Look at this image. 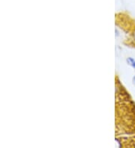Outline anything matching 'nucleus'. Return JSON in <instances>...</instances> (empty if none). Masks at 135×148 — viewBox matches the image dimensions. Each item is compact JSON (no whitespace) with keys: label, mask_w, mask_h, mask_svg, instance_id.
I'll return each instance as SVG.
<instances>
[{"label":"nucleus","mask_w":135,"mask_h":148,"mask_svg":"<svg viewBox=\"0 0 135 148\" xmlns=\"http://www.w3.org/2000/svg\"><path fill=\"white\" fill-rule=\"evenodd\" d=\"M134 82H135V77H134Z\"/></svg>","instance_id":"obj_2"},{"label":"nucleus","mask_w":135,"mask_h":148,"mask_svg":"<svg viewBox=\"0 0 135 148\" xmlns=\"http://www.w3.org/2000/svg\"><path fill=\"white\" fill-rule=\"evenodd\" d=\"M128 62H129V63L132 64V67H133L134 68H135V61L132 58H128Z\"/></svg>","instance_id":"obj_1"},{"label":"nucleus","mask_w":135,"mask_h":148,"mask_svg":"<svg viewBox=\"0 0 135 148\" xmlns=\"http://www.w3.org/2000/svg\"><path fill=\"white\" fill-rule=\"evenodd\" d=\"M134 39H135V33H134Z\"/></svg>","instance_id":"obj_3"}]
</instances>
